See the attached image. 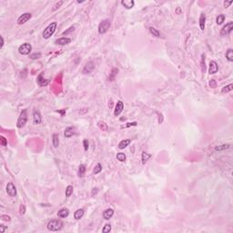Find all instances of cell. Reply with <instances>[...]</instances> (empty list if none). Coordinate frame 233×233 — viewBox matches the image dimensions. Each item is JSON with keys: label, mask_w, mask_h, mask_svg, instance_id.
<instances>
[{"label": "cell", "mask_w": 233, "mask_h": 233, "mask_svg": "<svg viewBox=\"0 0 233 233\" xmlns=\"http://www.w3.org/2000/svg\"><path fill=\"white\" fill-rule=\"evenodd\" d=\"M31 51H32V46L29 43H24V44H22L20 47H18L19 54L24 55V56L28 55Z\"/></svg>", "instance_id": "5"}, {"label": "cell", "mask_w": 233, "mask_h": 233, "mask_svg": "<svg viewBox=\"0 0 233 233\" xmlns=\"http://www.w3.org/2000/svg\"><path fill=\"white\" fill-rule=\"evenodd\" d=\"M148 30H149L150 34L152 35L153 36H156V37H160V32L158 31V29H156L155 27H153V26H149L148 27Z\"/></svg>", "instance_id": "23"}, {"label": "cell", "mask_w": 233, "mask_h": 233, "mask_svg": "<svg viewBox=\"0 0 233 233\" xmlns=\"http://www.w3.org/2000/svg\"><path fill=\"white\" fill-rule=\"evenodd\" d=\"M230 147H231L230 144H223V145L216 147L215 150H217V151H222V150H226V149H228V148H230Z\"/></svg>", "instance_id": "25"}, {"label": "cell", "mask_w": 233, "mask_h": 233, "mask_svg": "<svg viewBox=\"0 0 233 233\" xmlns=\"http://www.w3.org/2000/svg\"><path fill=\"white\" fill-rule=\"evenodd\" d=\"M57 112H58V113H60L62 116H64V114L66 113V109H63V110H57Z\"/></svg>", "instance_id": "49"}, {"label": "cell", "mask_w": 233, "mask_h": 233, "mask_svg": "<svg viewBox=\"0 0 233 233\" xmlns=\"http://www.w3.org/2000/svg\"><path fill=\"white\" fill-rule=\"evenodd\" d=\"M85 171H86V167L85 165H80L79 166V168H78V176L79 177H83L84 174H85Z\"/></svg>", "instance_id": "32"}, {"label": "cell", "mask_w": 233, "mask_h": 233, "mask_svg": "<svg viewBox=\"0 0 233 233\" xmlns=\"http://www.w3.org/2000/svg\"><path fill=\"white\" fill-rule=\"evenodd\" d=\"M52 142H53V146L54 148H57L58 146H59V137L57 134H53V137H52Z\"/></svg>", "instance_id": "22"}, {"label": "cell", "mask_w": 233, "mask_h": 233, "mask_svg": "<svg viewBox=\"0 0 233 233\" xmlns=\"http://www.w3.org/2000/svg\"><path fill=\"white\" fill-rule=\"evenodd\" d=\"M41 57V54L40 53H34V54L30 55V58L31 59H38Z\"/></svg>", "instance_id": "36"}, {"label": "cell", "mask_w": 233, "mask_h": 233, "mask_svg": "<svg viewBox=\"0 0 233 233\" xmlns=\"http://www.w3.org/2000/svg\"><path fill=\"white\" fill-rule=\"evenodd\" d=\"M62 4H63V1H59V2H57V3H56V5H55L54 6H53V9H52V10H53V11L57 10V9H58V8H59L60 6H61V5H62Z\"/></svg>", "instance_id": "37"}, {"label": "cell", "mask_w": 233, "mask_h": 233, "mask_svg": "<svg viewBox=\"0 0 233 233\" xmlns=\"http://www.w3.org/2000/svg\"><path fill=\"white\" fill-rule=\"evenodd\" d=\"M42 122L41 115L37 110H34L33 112V123L34 125H39Z\"/></svg>", "instance_id": "11"}, {"label": "cell", "mask_w": 233, "mask_h": 233, "mask_svg": "<svg viewBox=\"0 0 233 233\" xmlns=\"http://www.w3.org/2000/svg\"><path fill=\"white\" fill-rule=\"evenodd\" d=\"M73 135H75V128L72 127H68L65 129V133H64V136H65L67 138L72 137Z\"/></svg>", "instance_id": "18"}, {"label": "cell", "mask_w": 233, "mask_h": 233, "mask_svg": "<svg viewBox=\"0 0 233 233\" xmlns=\"http://www.w3.org/2000/svg\"><path fill=\"white\" fill-rule=\"evenodd\" d=\"M200 27L201 31L205 30V25H206V16L205 14H201L200 16Z\"/></svg>", "instance_id": "19"}, {"label": "cell", "mask_w": 233, "mask_h": 233, "mask_svg": "<svg viewBox=\"0 0 233 233\" xmlns=\"http://www.w3.org/2000/svg\"><path fill=\"white\" fill-rule=\"evenodd\" d=\"M63 222L59 220H52L47 223V228L50 231H59L63 229Z\"/></svg>", "instance_id": "1"}, {"label": "cell", "mask_w": 233, "mask_h": 233, "mask_svg": "<svg viewBox=\"0 0 233 233\" xmlns=\"http://www.w3.org/2000/svg\"><path fill=\"white\" fill-rule=\"evenodd\" d=\"M151 157V155L150 154H148V153H147L146 151H143L142 152V163L143 164H146V162L149 159V158Z\"/></svg>", "instance_id": "28"}, {"label": "cell", "mask_w": 233, "mask_h": 233, "mask_svg": "<svg viewBox=\"0 0 233 233\" xmlns=\"http://www.w3.org/2000/svg\"><path fill=\"white\" fill-rule=\"evenodd\" d=\"M94 68H95V64H94V62L93 61H89V62L87 63L85 65V67H84L83 73L84 74H89V73H91L93 71Z\"/></svg>", "instance_id": "10"}, {"label": "cell", "mask_w": 233, "mask_h": 233, "mask_svg": "<svg viewBox=\"0 0 233 233\" xmlns=\"http://www.w3.org/2000/svg\"><path fill=\"white\" fill-rule=\"evenodd\" d=\"M99 126L102 130H105V131L108 130V126H107V124L105 122H101V121L99 122Z\"/></svg>", "instance_id": "35"}, {"label": "cell", "mask_w": 233, "mask_h": 233, "mask_svg": "<svg viewBox=\"0 0 233 233\" xmlns=\"http://www.w3.org/2000/svg\"><path fill=\"white\" fill-rule=\"evenodd\" d=\"M113 215H114V210H112V209H108L103 212V218L107 220L111 219Z\"/></svg>", "instance_id": "16"}, {"label": "cell", "mask_w": 233, "mask_h": 233, "mask_svg": "<svg viewBox=\"0 0 233 233\" xmlns=\"http://www.w3.org/2000/svg\"><path fill=\"white\" fill-rule=\"evenodd\" d=\"M57 22H52V23H50L49 25L44 29V31H43V34H42L43 38L48 39L50 36H53L55 31H56V29H57Z\"/></svg>", "instance_id": "2"}, {"label": "cell", "mask_w": 233, "mask_h": 233, "mask_svg": "<svg viewBox=\"0 0 233 233\" xmlns=\"http://www.w3.org/2000/svg\"><path fill=\"white\" fill-rule=\"evenodd\" d=\"M36 82H37V84H38L40 87H46V86H47L48 84H49V79H46V78H43V76H42V74H40V75L37 77Z\"/></svg>", "instance_id": "13"}, {"label": "cell", "mask_w": 233, "mask_h": 233, "mask_svg": "<svg viewBox=\"0 0 233 233\" xmlns=\"http://www.w3.org/2000/svg\"><path fill=\"white\" fill-rule=\"evenodd\" d=\"M232 3H233L232 1H230V2H227V1H225V2H224V6H225V7H229V6H230V5H231Z\"/></svg>", "instance_id": "47"}, {"label": "cell", "mask_w": 233, "mask_h": 233, "mask_svg": "<svg viewBox=\"0 0 233 233\" xmlns=\"http://www.w3.org/2000/svg\"><path fill=\"white\" fill-rule=\"evenodd\" d=\"M73 30H74V26H71V27H69V28H68V30L63 32V35H67V34L69 33V32L73 31Z\"/></svg>", "instance_id": "45"}, {"label": "cell", "mask_w": 233, "mask_h": 233, "mask_svg": "<svg viewBox=\"0 0 233 233\" xmlns=\"http://www.w3.org/2000/svg\"><path fill=\"white\" fill-rule=\"evenodd\" d=\"M116 158H117V160H119L120 162H124V161L126 160L127 157H126V155H125L124 153H117V154H116Z\"/></svg>", "instance_id": "30"}, {"label": "cell", "mask_w": 233, "mask_h": 233, "mask_svg": "<svg viewBox=\"0 0 233 233\" xmlns=\"http://www.w3.org/2000/svg\"><path fill=\"white\" fill-rule=\"evenodd\" d=\"M101 170H102V166H101L100 163H98L96 165V167H95V168H94V174L97 175V174L100 173Z\"/></svg>", "instance_id": "33"}, {"label": "cell", "mask_w": 233, "mask_h": 233, "mask_svg": "<svg viewBox=\"0 0 233 233\" xmlns=\"http://www.w3.org/2000/svg\"><path fill=\"white\" fill-rule=\"evenodd\" d=\"M84 214H85V210H84L83 209H78V210H76L75 213H74V218H75V220H81V219L84 217Z\"/></svg>", "instance_id": "17"}, {"label": "cell", "mask_w": 233, "mask_h": 233, "mask_svg": "<svg viewBox=\"0 0 233 233\" xmlns=\"http://www.w3.org/2000/svg\"><path fill=\"white\" fill-rule=\"evenodd\" d=\"M201 70L202 72H205V69H206V67H205V56L204 55H202L201 56Z\"/></svg>", "instance_id": "38"}, {"label": "cell", "mask_w": 233, "mask_h": 233, "mask_svg": "<svg viewBox=\"0 0 233 233\" xmlns=\"http://www.w3.org/2000/svg\"><path fill=\"white\" fill-rule=\"evenodd\" d=\"M224 20H225V15L220 14V15H219V16H217V18H216V23H217L218 25H221V24L224 22Z\"/></svg>", "instance_id": "27"}, {"label": "cell", "mask_w": 233, "mask_h": 233, "mask_svg": "<svg viewBox=\"0 0 233 233\" xmlns=\"http://www.w3.org/2000/svg\"><path fill=\"white\" fill-rule=\"evenodd\" d=\"M123 109H124V103H123L121 100L117 101V102H116V107H115L114 115L116 116H119V115L122 113Z\"/></svg>", "instance_id": "9"}, {"label": "cell", "mask_w": 233, "mask_h": 233, "mask_svg": "<svg viewBox=\"0 0 233 233\" xmlns=\"http://www.w3.org/2000/svg\"><path fill=\"white\" fill-rule=\"evenodd\" d=\"M6 230H7V227H5L4 225H0V232L1 233H4Z\"/></svg>", "instance_id": "44"}, {"label": "cell", "mask_w": 233, "mask_h": 233, "mask_svg": "<svg viewBox=\"0 0 233 233\" xmlns=\"http://www.w3.org/2000/svg\"><path fill=\"white\" fill-rule=\"evenodd\" d=\"M5 190L10 197H16V188L12 182H8L6 188H5Z\"/></svg>", "instance_id": "6"}, {"label": "cell", "mask_w": 233, "mask_h": 233, "mask_svg": "<svg viewBox=\"0 0 233 233\" xmlns=\"http://www.w3.org/2000/svg\"><path fill=\"white\" fill-rule=\"evenodd\" d=\"M110 26H111V24H110V21L109 19H105V20L101 21L99 25V33L105 34L106 32H108Z\"/></svg>", "instance_id": "4"}, {"label": "cell", "mask_w": 233, "mask_h": 233, "mask_svg": "<svg viewBox=\"0 0 233 233\" xmlns=\"http://www.w3.org/2000/svg\"><path fill=\"white\" fill-rule=\"evenodd\" d=\"M210 88H217V82L215 81V79H211V80L210 81Z\"/></svg>", "instance_id": "41"}, {"label": "cell", "mask_w": 233, "mask_h": 233, "mask_svg": "<svg viewBox=\"0 0 233 233\" xmlns=\"http://www.w3.org/2000/svg\"><path fill=\"white\" fill-rule=\"evenodd\" d=\"M137 122H132V123H127L126 126H125L124 127H130V126H137Z\"/></svg>", "instance_id": "46"}, {"label": "cell", "mask_w": 233, "mask_h": 233, "mask_svg": "<svg viewBox=\"0 0 233 233\" xmlns=\"http://www.w3.org/2000/svg\"><path fill=\"white\" fill-rule=\"evenodd\" d=\"M233 29V22H229L228 24H226V26H224L220 31V35L221 36H227L232 31Z\"/></svg>", "instance_id": "7"}, {"label": "cell", "mask_w": 233, "mask_h": 233, "mask_svg": "<svg viewBox=\"0 0 233 233\" xmlns=\"http://www.w3.org/2000/svg\"><path fill=\"white\" fill-rule=\"evenodd\" d=\"M131 140L130 139H123L118 143V148L119 149H124L125 148H127V146L129 145Z\"/></svg>", "instance_id": "21"}, {"label": "cell", "mask_w": 233, "mask_h": 233, "mask_svg": "<svg viewBox=\"0 0 233 233\" xmlns=\"http://www.w3.org/2000/svg\"><path fill=\"white\" fill-rule=\"evenodd\" d=\"M19 213H20L21 215H24L26 213V208H25L24 205H20V207H19Z\"/></svg>", "instance_id": "40"}, {"label": "cell", "mask_w": 233, "mask_h": 233, "mask_svg": "<svg viewBox=\"0 0 233 233\" xmlns=\"http://www.w3.org/2000/svg\"><path fill=\"white\" fill-rule=\"evenodd\" d=\"M0 39H1V46H0V48H3V47H4V38H3L2 36H0Z\"/></svg>", "instance_id": "48"}, {"label": "cell", "mask_w": 233, "mask_h": 233, "mask_svg": "<svg viewBox=\"0 0 233 233\" xmlns=\"http://www.w3.org/2000/svg\"><path fill=\"white\" fill-rule=\"evenodd\" d=\"M177 12H178V13H179V12H180V9H179V8H178V9H177Z\"/></svg>", "instance_id": "50"}, {"label": "cell", "mask_w": 233, "mask_h": 233, "mask_svg": "<svg viewBox=\"0 0 233 233\" xmlns=\"http://www.w3.org/2000/svg\"><path fill=\"white\" fill-rule=\"evenodd\" d=\"M83 145H84V149L87 151L88 149V141L87 139H85L83 141Z\"/></svg>", "instance_id": "43"}, {"label": "cell", "mask_w": 233, "mask_h": 233, "mask_svg": "<svg viewBox=\"0 0 233 233\" xmlns=\"http://www.w3.org/2000/svg\"><path fill=\"white\" fill-rule=\"evenodd\" d=\"M10 219L11 218L7 215H2L1 216V220H4V221H10Z\"/></svg>", "instance_id": "42"}, {"label": "cell", "mask_w": 233, "mask_h": 233, "mask_svg": "<svg viewBox=\"0 0 233 233\" xmlns=\"http://www.w3.org/2000/svg\"><path fill=\"white\" fill-rule=\"evenodd\" d=\"M232 89H233V85L232 84H230V85H228V86H225V87L222 88L221 92H222V93H228V92L231 91Z\"/></svg>", "instance_id": "31"}, {"label": "cell", "mask_w": 233, "mask_h": 233, "mask_svg": "<svg viewBox=\"0 0 233 233\" xmlns=\"http://www.w3.org/2000/svg\"><path fill=\"white\" fill-rule=\"evenodd\" d=\"M68 215H69V210H68V209H66V208L61 209V210L57 212V216L59 218H63V219L68 217Z\"/></svg>", "instance_id": "20"}, {"label": "cell", "mask_w": 233, "mask_h": 233, "mask_svg": "<svg viewBox=\"0 0 233 233\" xmlns=\"http://www.w3.org/2000/svg\"><path fill=\"white\" fill-rule=\"evenodd\" d=\"M31 17H32V15L30 13L22 14V15L17 18V24L18 25H23V24L26 23Z\"/></svg>", "instance_id": "8"}, {"label": "cell", "mask_w": 233, "mask_h": 233, "mask_svg": "<svg viewBox=\"0 0 233 233\" xmlns=\"http://www.w3.org/2000/svg\"><path fill=\"white\" fill-rule=\"evenodd\" d=\"M0 140H1V145L3 147H6L7 146V140H6V138L5 137H1Z\"/></svg>", "instance_id": "39"}, {"label": "cell", "mask_w": 233, "mask_h": 233, "mask_svg": "<svg viewBox=\"0 0 233 233\" xmlns=\"http://www.w3.org/2000/svg\"><path fill=\"white\" fill-rule=\"evenodd\" d=\"M111 231V225L110 224H106V225L104 226V228L102 229V232L103 233H109V231Z\"/></svg>", "instance_id": "34"}, {"label": "cell", "mask_w": 233, "mask_h": 233, "mask_svg": "<svg viewBox=\"0 0 233 233\" xmlns=\"http://www.w3.org/2000/svg\"><path fill=\"white\" fill-rule=\"evenodd\" d=\"M219 70V66H218L217 62L215 61H210V69H209V73L210 75L211 74H216Z\"/></svg>", "instance_id": "14"}, {"label": "cell", "mask_w": 233, "mask_h": 233, "mask_svg": "<svg viewBox=\"0 0 233 233\" xmlns=\"http://www.w3.org/2000/svg\"><path fill=\"white\" fill-rule=\"evenodd\" d=\"M117 72H118V69L117 68H113L111 71V74L109 75V81H113L115 79V77L116 76V74H117Z\"/></svg>", "instance_id": "26"}, {"label": "cell", "mask_w": 233, "mask_h": 233, "mask_svg": "<svg viewBox=\"0 0 233 233\" xmlns=\"http://www.w3.org/2000/svg\"><path fill=\"white\" fill-rule=\"evenodd\" d=\"M121 4L125 8L131 9L135 5V1H133V0H122Z\"/></svg>", "instance_id": "15"}, {"label": "cell", "mask_w": 233, "mask_h": 233, "mask_svg": "<svg viewBox=\"0 0 233 233\" xmlns=\"http://www.w3.org/2000/svg\"><path fill=\"white\" fill-rule=\"evenodd\" d=\"M26 121H27V113H26V109H24L23 111L20 113V116H18L17 122H16V127L18 128L25 127V125L26 124Z\"/></svg>", "instance_id": "3"}, {"label": "cell", "mask_w": 233, "mask_h": 233, "mask_svg": "<svg viewBox=\"0 0 233 233\" xmlns=\"http://www.w3.org/2000/svg\"><path fill=\"white\" fill-rule=\"evenodd\" d=\"M226 58L230 61V62H232L233 61V50L231 48H229L228 51L226 52Z\"/></svg>", "instance_id": "24"}, {"label": "cell", "mask_w": 233, "mask_h": 233, "mask_svg": "<svg viewBox=\"0 0 233 233\" xmlns=\"http://www.w3.org/2000/svg\"><path fill=\"white\" fill-rule=\"evenodd\" d=\"M71 42V39L68 37H60L55 41V44L58 45V46H66V45L69 44Z\"/></svg>", "instance_id": "12"}, {"label": "cell", "mask_w": 233, "mask_h": 233, "mask_svg": "<svg viewBox=\"0 0 233 233\" xmlns=\"http://www.w3.org/2000/svg\"><path fill=\"white\" fill-rule=\"evenodd\" d=\"M73 189H74V188H73V186H71V185L67 187V189H66V197L69 198L70 196L72 195Z\"/></svg>", "instance_id": "29"}]
</instances>
